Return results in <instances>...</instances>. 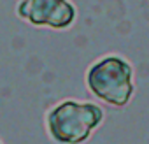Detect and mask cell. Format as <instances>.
Returning a JSON list of instances; mask_svg holds the SVG:
<instances>
[{"label":"cell","instance_id":"obj_1","mask_svg":"<svg viewBox=\"0 0 149 144\" xmlns=\"http://www.w3.org/2000/svg\"><path fill=\"white\" fill-rule=\"evenodd\" d=\"M104 118L98 104L65 99L46 113V130L56 144H84Z\"/></svg>","mask_w":149,"mask_h":144},{"label":"cell","instance_id":"obj_2","mask_svg":"<svg viewBox=\"0 0 149 144\" xmlns=\"http://www.w3.org/2000/svg\"><path fill=\"white\" fill-rule=\"evenodd\" d=\"M88 92L111 107H125L135 93L133 67L119 55H105L86 70Z\"/></svg>","mask_w":149,"mask_h":144},{"label":"cell","instance_id":"obj_3","mask_svg":"<svg viewBox=\"0 0 149 144\" xmlns=\"http://www.w3.org/2000/svg\"><path fill=\"white\" fill-rule=\"evenodd\" d=\"M16 14L37 28L67 30L76 21L77 9L70 0H19Z\"/></svg>","mask_w":149,"mask_h":144},{"label":"cell","instance_id":"obj_4","mask_svg":"<svg viewBox=\"0 0 149 144\" xmlns=\"http://www.w3.org/2000/svg\"><path fill=\"white\" fill-rule=\"evenodd\" d=\"M0 144H2V142H0Z\"/></svg>","mask_w":149,"mask_h":144}]
</instances>
